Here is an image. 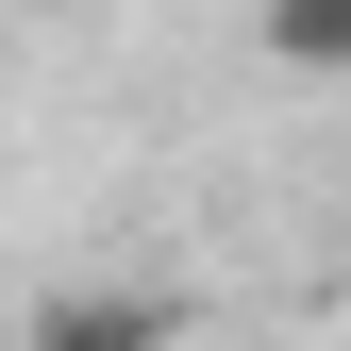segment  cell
<instances>
[{"label":"cell","instance_id":"6da1fadb","mask_svg":"<svg viewBox=\"0 0 351 351\" xmlns=\"http://www.w3.org/2000/svg\"><path fill=\"white\" fill-rule=\"evenodd\" d=\"M17 351H184V318H167L151 285H51L17 318Z\"/></svg>","mask_w":351,"mask_h":351}]
</instances>
